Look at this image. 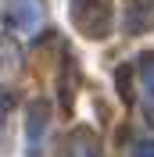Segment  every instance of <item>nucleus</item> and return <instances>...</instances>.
I'll return each instance as SVG.
<instances>
[{
    "instance_id": "2",
    "label": "nucleus",
    "mask_w": 154,
    "mask_h": 157,
    "mask_svg": "<svg viewBox=\"0 0 154 157\" xmlns=\"http://www.w3.org/2000/svg\"><path fill=\"white\" fill-rule=\"evenodd\" d=\"M4 21L18 32H36L43 25V4L39 0H11L4 11Z\"/></svg>"
},
{
    "instance_id": "5",
    "label": "nucleus",
    "mask_w": 154,
    "mask_h": 157,
    "mask_svg": "<svg viewBox=\"0 0 154 157\" xmlns=\"http://www.w3.org/2000/svg\"><path fill=\"white\" fill-rule=\"evenodd\" d=\"M133 157H154V143H151V139H147V143H136Z\"/></svg>"
},
{
    "instance_id": "3",
    "label": "nucleus",
    "mask_w": 154,
    "mask_h": 157,
    "mask_svg": "<svg viewBox=\"0 0 154 157\" xmlns=\"http://www.w3.org/2000/svg\"><path fill=\"white\" fill-rule=\"evenodd\" d=\"M140 71H144V93H147V100L154 104V54H144Z\"/></svg>"
},
{
    "instance_id": "4",
    "label": "nucleus",
    "mask_w": 154,
    "mask_h": 157,
    "mask_svg": "<svg viewBox=\"0 0 154 157\" xmlns=\"http://www.w3.org/2000/svg\"><path fill=\"white\" fill-rule=\"evenodd\" d=\"M72 157H97L86 132H75V136H72Z\"/></svg>"
},
{
    "instance_id": "1",
    "label": "nucleus",
    "mask_w": 154,
    "mask_h": 157,
    "mask_svg": "<svg viewBox=\"0 0 154 157\" xmlns=\"http://www.w3.org/2000/svg\"><path fill=\"white\" fill-rule=\"evenodd\" d=\"M111 18H115V7L111 0H72V25H75L83 36H107L111 32Z\"/></svg>"
}]
</instances>
